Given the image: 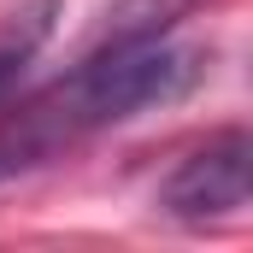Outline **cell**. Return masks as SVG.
<instances>
[{
	"label": "cell",
	"mask_w": 253,
	"mask_h": 253,
	"mask_svg": "<svg viewBox=\"0 0 253 253\" xmlns=\"http://www.w3.org/2000/svg\"><path fill=\"white\" fill-rule=\"evenodd\" d=\"M200 6L206 0H118L100 24V42H165Z\"/></svg>",
	"instance_id": "obj_4"
},
{
	"label": "cell",
	"mask_w": 253,
	"mask_h": 253,
	"mask_svg": "<svg viewBox=\"0 0 253 253\" xmlns=\"http://www.w3.org/2000/svg\"><path fill=\"white\" fill-rule=\"evenodd\" d=\"M200 71H206V53L177 47L171 36L165 42H94L59 83H47L42 94H30L24 106L0 118V189L36 177L42 165L65 159L88 135L124 124L147 106L183 100L200 83Z\"/></svg>",
	"instance_id": "obj_1"
},
{
	"label": "cell",
	"mask_w": 253,
	"mask_h": 253,
	"mask_svg": "<svg viewBox=\"0 0 253 253\" xmlns=\"http://www.w3.org/2000/svg\"><path fill=\"white\" fill-rule=\"evenodd\" d=\"M248 129H224L159 183V212L177 224H218L248 206Z\"/></svg>",
	"instance_id": "obj_2"
},
{
	"label": "cell",
	"mask_w": 253,
	"mask_h": 253,
	"mask_svg": "<svg viewBox=\"0 0 253 253\" xmlns=\"http://www.w3.org/2000/svg\"><path fill=\"white\" fill-rule=\"evenodd\" d=\"M53 18H59V0H30V6L0 18V100L18 88V77L30 71L42 42L53 36Z\"/></svg>",
	"instance_id": "obj_3"
}]
</instances>
